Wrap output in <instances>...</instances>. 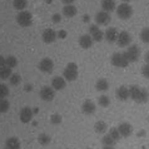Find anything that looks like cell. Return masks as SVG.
<instances>
[{"label": "cell", "mask_w": 149, "mask_h": 149, "mask_svg": "<svg viewBox=\"0 0 149 149\" xmlns=\"http://www.w3.org/2000/svg\"><path fill=\"white\" fill-rule=\"evenodd\" d=\"M129 98L132 100H134L135 103H139V104H144L149 100V93L147 89L140 88L139 85H130L129 88Z\"/></svg>", "instance_id": "1"}, {"label": "cell", "mask_w": 149, "mask_h": 149, "mask_svg": "<svg viewBox=\"0 0 149 149\" xmlns=\"http://www.w3.org/2000/svg\"><path fill=\"white\" fill-rule=\"evenodd\" d=\"M79 75V70H78V65L75 63H69L64 69L63 73V78L67 81H74L78 79Z\"/></svg>", "instance_id": "2"}, {"label": "cell", "mask_w": 149, "mask_h": 149, "mask_svg": "<svg viewBox=\"0 0 149 149\" xmlns=\"http://www.w3.org/2000/svg\"><path fill=\"white\" fill-rule=\"evenodd\" d=\"M115 11H117L118 18H120L122 20H128V19H130L132 15H133V8H132L128 3H123L119 6H117Z\"/></svg>", "instance_id": "3"}, {"label": "cell", "mask_w": 149, "mask_h": 149, "mask_svg": "<svg viewBox=\"0 0 149 149\" xmlns=\"http://www.w3.org/2000/svg\"><path fill=\"white\" fill-rule=\"evenodd\" d=\"M110 63L111 65L117 68H127L129 65V61H128L127 56L124 55V53H114L113 55L110 58Z\"/></svg>", "instance_id": "4"}, {"label": "cell", "mask_w": 149, "mask_h": 149, "mask_svg": "<svg viewBox=\"0 0 149 149\" xmlns=\"http://www.w3.org/2000/svg\"><path fill=\"white\" fill-rule=\"evenodd\" d=\"M16 23H18L20 26H23V28L30 26L33 24V15H31V13H29V11H26V10L19 11L18 15H16Z\"/></svg>", "instance_id": "5"}, {"label": "cell", "mask_w": 149, "mask_h": 149, "mask_svg": "<svg viewBox=\"0 0 149 149\" xmlns=\"http://www.w3.org/2000/svg\"><path fill=\"white\" fill-rule=\"evenodd\" d=\"M124 55L127 56V59L129 63H135L139 60L140 58V49L138 45H129L127 49V52L124 53Z\"/></svg>", "instance_id": "6"}, {"label": "cell", "mask_w": 149, "mask_h": 149, "mask_svg": "<svg viewBox=\"0 0 149 149\" xmlns=\"http://www.w3.org/2000/svg\"><path fill=\"white\" fill-rule=\"evenodd\" d=\"M95 24L99 26H105V25H108V24L110 23V20H111V16H110V13H107V11L104 10H100V11H98L97 15H95Z\"/></svg>", "instance_id": "7"}, {"label": "cell", "mask_w": 149, "mask_h": 149, "mask_svg": "<svg viewBox=\"0 0 149 149\" xmlns=\"http://www.w3.org/2000/svg\"><path fill=\"white\" fill-rule=\"evenodd\" d=\"M39 97L43 99L44 102H52L53 99L55 98V90L49 85H45L40 89L39 92Z\"/></svg>", "instance_id": "8"}, {"label": "cell", "mask_w": 149, "mask_h": 149, "mask_svg": "<svg viewBox=\"0 0 149 149\" xmlns=\"http://www.w3.org/2000/svg\"><path fill=\"white\" fill-rule=\"evenodd\" d=\"M117 45L119 48H125V47H129L130 43H132V35L129 34L128 31H120L118 35V39H117Z\"/></svg>", "instance_id": "9"}, {"label": "cell", "mask_w": 149, "mask_h": 149, "mask_svg": "<svg viewBox=\"0 0 149 149\" xmlns=\"http://www.w3.org/2000/svg\"><path fill=\"white\" fill-rule=\"evenodd\" d=\"M38 69L43 73H52L54 70V61L50 58H44L38 64Z\"/></svg>", "instance_id": "10"}, {"label": "cell", "mask_w": 149, "mask_h": 149, "mask_svg": "<svg viewBox=\"0 0 149 149\" xmlns=\"http://www.w3.org/2000/svg\"><path fill=\"white\" fill-rule=\"evenodd\" d=\"M117 129L119 132V134H120V136H123V138H128V136H130L133 134V125L128 122L120 123Z\"/></svg>", "instance_id": "11"}, {"label": "cell", "mask_w": 149, "mask_h": 149, "mask_svg": "<svg viewBox=\"0 0 149 149\" xmlns=\"http://www.w3.org/2000/svg\"><path fill=\"white\" fill-rule=\"evenodd\" d=\"M33 117H34V113H33V109L29 107H24L19 113V118L22 123H30Z\"/></svg>", "instance_id": "12"}, {"label": "cell", "mask_w": 149, "mask_h": 149, "mask_svg": "<svg viewBox=\"0 0 149 149\" xmlns=\"http://www.w3.org/2000/svg\"><path fill=\"white\" fill-rule=\"evenodd\" d=\"M41 39H43V41L47 43V44L54 43V41L58 39L56 38V31L53 30V29H50V28L45 29V30L43 31V34H41Z\"/></svg>", "instance_id": "13"}, {"label": "cell", "mask_w": 149, "mask_h": 149, "mask_svg": "<svg viewBox=\"0 0 149 149\" xmlns=\"http://www.w3.org/2000/svg\"><path fill=\"white\" fill-rule=\"evenodd\" d=\"M95 110H97V105H95V103L92 102V100H85L81 104V111H83V114H85V115H93L95 113Z\"/></svg>", "instance_id": "14"}, {"label": "cell", "mask_w": 149, "mask_h": 149, "mask_svg": "<svg viewBox=\"0 0 149 149\" xmlns=\"http://www.w3.org/2000/svg\"><path fill=\"white\" fill-rule=\"evenodd\" d=\"M115 97L120 102L128 100V99H129V89H128V86H125V85L119 86V88L115 90Z\"/></svg>", "instance_id": "15"}, {"label": "cell", "mask_w": 149, "mask_h": 149, "mask_svg": "<svg viewBox=\"0 0 149 149\" xmlns=\"http://www.w3.org/2000/svg\"><path fill=\"white\" fill-rule=\"evenodd\" d=\"M67 86V80L63 77H54L52 80V88L55 90H63Z\"/></svg>", "instance_id": "16"}, {"label": "cell", "mask_w": 149, "mask_h": 149, "mask_svg": "<svg viewBox=\"0 0 149 149\" xmlns=\"http://www.w3.org/2000/svg\"><path fill=\"white\" fill-rule=\"evenodd\" d=\"M78 43H79L81 49H89V48H92L94 41H93L92 36H90L89 34H83L79 38V40H78Z\"/></svg>", "instance_id": "17"}, {"label": "cell", "mask_w": 149, "mask_h": 149, "mask_svg": "<svg viewBox=\"0 0 149 149\" xmlns=\"http://www.w3.org/2000/svg\"><path fill=\"white\" fill-rule=\"evenodd\" d=\"M119 33L117 30V28H109L108 30L104 33V39L108 41V43H115L118 39Z\"/></svg>", "instance_id": "18"}, {"label": "cell", "mask_w": 149, "mask_h": 149, "mask_svg": "<svg viewBox=\"0 0 149 149\" xmlns=\"http://www.w3.org/2000/svg\"><path fill=\"white\" fill-rule=\"evenodd\" d=\"M102 9L107 11V13H111L117 9V4L115 0H103L102 1Z\"/></svg>", "instance_id": "19"}, {"label": "cell", "mask_w": 149, "mask_h": 149, "mask_svg": "<svg viewBox=\"0 0 149 149\" xmlns=\"http://www.w3.org/2000/svg\"><path fill=\"white\" fill-rule=\"evenodd\" d=\"M108 129H109L108 124L103 120H98L94 124V130H95V133H98V134H105L107 132H108Z\"/></svg>", "instance_id": "20"}, {"label": "cell", "mask_w": 149, "mask_h": 149, "mask_svg": "<svg viewBox=\"0 0 149 149\" xmlns=\"http://www.w3.org/2000/svg\"><path fill=\"white\" fill-rule=\"evenodd\" d=\"M95 89L98 92H107L109 89V81L104 79V78H100V79H98L97 83H95Z\"/></svg>", "instance_id": "21"}, {"label": "cell", "mask_w": 149, "mask_h": 149, "mask_svg": "<svg viewBox=\"0 0 149 149\" xmlns=\"http://www.w3.org/2000/svg\"><path fill=\"white\" fill-rule=\"evenodd\" d=\"M5 147L9 149H20V140L16 136H10L6 139Z\"/></svg>", "instance_id": "22"}, {"label": "cell", "mask_w": 149, "mask_h": 149, "mask_svg": "<svg viewBox=\"0 0 149 149\" xmlns=\"http://www.w3.org/2000/svg\"><path fill=\"white\" fill-rule=\"evenodd\" d=\"M78 13V10H77V8L73 5H65L63 8V15L64 16H67V18H73V16H75Z\"/></svg>", "instance_id": "23"}, {"label": "cell", "mask_w": 149, "mask_h": 149, "mask_svg": "<svg viewBox=\"0 0 149 149\" xmlns=\"http://www.w3.org/2000/svg\"><path fill=\"white\" fill-rule=\"evenodd\" d=\"M13 74V69L9 68V67H3V68H0V79H3V80H6V79H9L10 75Z\"/></svg>", "instance_id": "24"}, {"label": "cell", "mask_w": 149, "mask_h": 149, "mask_svg": "<svg viewBox=\"0 0 149 149\" xmlns=\"http://www.w3.org/2000/svg\"><path fill=\"white\" fill-rule=\"evenodd\" d=\"M38 142L40 146H48V144H50V142H52V136L47 133H41L38 136Z\"/></svg>", "instance_id": "25"}, {"label": "cell", "mask_w": 149, "mask_h": 149, "mask_svg": "<svg viewBox=\"0 0 149 149\" xmlns=\"http://www.w3.org/2000/svg\"><path fill=\"white\" fill-rule=\"evenodd\" d=\"M8 80H9L10 85H13V86H18V85L20 84V83H22V77H20V74H18V73H13Z\"/></svg>", "instance_id": "26"}, {"label": "cell", "mask_w": 149, "mask_h": 149, "mask_svg": "<svg viewBox=\"0 0 149 149\" xmlns=\"http://www.w3.org/2000/svg\"><path fill=\"white\" fill-rule=\"evenodd\" d=\"M26 5H28L26 0H13V6L19 11H23L26 8Z\"/></svg>", "instance_id": "27"}, {"label": "cell", "mask_w": 149, "mask_h": 149, "mask_svg": "<svg viewBox=\"0 0 149 149\" xmlns=\"http://www.w3.org/2000/svg\"><path fill=\"white\" fill-rule=\"evenodd\" d=\"M98 104L102 107V108H108L110 105V98L107 97V95H100L98 98Z\"/></svg>", "instance_id": "28"}, {"label": "cell", "mask_w": 149, "mask_h": 149, "mask_svg": "<svg viewBox=\"0 0 149 149\" xmlns=\"http://www.w3.org/2000/svg\"><path fill=\"white\" fill-rule=\"evenodd\" d=\"M102 144H103V146L114 147L115 144H117V142H115V140L111 138L109 134H105V135H103V138H102Z\"/></svg>", "instance_id": "29"}, {"label": "cell", "mask_w": 149, "mask_h": 149, "mask_svg": "<svg viewBox=\"0 0 149 149\" xmlns=\"http://www.w3.org/2000/svg\"><path fill=\"white\" fill-rule=\"evenodd\" d=\"M5 65L6 67H9V68H15L16 65H18V59L14 56V55H9V56H6L5 58Z\"/></svg>", "instance_id": "30"}, {"label": "cell", "mask_w": 149, "mask_h": 149, "mask_svg": "<svg viewBox=\"0 0 149 149\" xmlns=\"http://www.w3.org/2000/svg\"><path fill=\"white\" fill-rule=\"evenodd\" d=\"M10 108V103L9 100L5 98V99H0V113H6Z\"/></svg>", "instance_id": "31"}, {"label": "cell", "mask_w": 149, "mask_h": 149, "mask_svg": "<svg viewBox=\"0 0 149 149\" xmlns=\"http://www.w3.org/2000/svg\"><path fill=\"white\" fill-rule=\"evenodd\" d=\"M10 93V89L6 84H0V99H5Z\"/></svg>", "instance_id": "32"}, {"label": "cell", "mask_w": 149, "mask_h": 149, "mask_svg": "<svg viewBox=\"0 0 149 149\" xmlns=\"http://www.w3.org/2000/svg\"><path fill=\"white\" fill-rule=\"evenodd\" d=\"M139 36H140V40H142L143 43H149V28L147 26V28L142 29Z\"/></svg>", "instance_id": "33"}, {"label": "cell", "mask_w": 149, "mask_h": 149, "mask_svg": "<svg viewBox=\"0 0 149 149\" xmlns=\"http://www.w3.org/2000/svg\"><path fill=\"white\" fill-rule=\"evenodd\" d=\"M108 130H109V133H108V134L115 140V142L118 143L119 140H120V134H119L118 129H117V128H110V129H108Z\"/></svg>", "instance_id": "34"}, {"label": "cell", "mask_w": 149, "mask_h": 149, "mask_svg": "<svg viewBox=\"0 0 149 149\" xmlns=\"http://www.w3.org/2000/svg\"><path fill=\"white\" fill-rule=\"evenodd\" d=\"M61 122H63V118H61L60 114L58 113H54L50 117V123L54 124V125H59V124H61Z\"/></svg>", "instance_id": "35"}, {"label": "cell", "mask_w": 149, "mask_h": 149, "mask_svg": "<svg viewBox=\"0 0 149 149\" xmlns=\"http://www.w3.org/2000/svg\"><path fill=\"white\" fill-rule=\"evenodd\" d=\"M90 36H92L93 41H102L103 39H104V33H103L102 30H98L97 33H94V34L90 35Z\"/></svg>", "instance_id": "36"}, {"label": "cell", "mask_w": 149, "mask_h": 149, "mask_svg": "<svg viewBox=\"0 0 149 149\" xmlns=\"http://www.w3.org/2000/svg\"><path fill=\"white\" fill-rule=\"evenodd\" d=\"M52 22L54 23V24L60 23V22H61V14H60V13H55V14H53V15H52Z\"/></svg>", "instance_id": "37"}, {"label": "cell", "mask_w": 149, "mask_h": 149, "mask_svg": "<svg viewBox=\"0 0 149 149\" xmlns=\"http://www.w3.org/2000/svg\"><path fill=\"white\" fill-rule=\"evenodd\" d=\"M142 74H143V77H146L147 79H149V64L143 65V68H142Z\"/></svg>", "instance_id": "38"}, {"label": "cell", "mask_w": 149, "mask_h": 149, "mask_svg": "<svg viewBox=\"0 0 149 149\" xmlns=\"http://www.w3.org/2000/svg\"><path fill=\"white\" fill-rule=\"evenodd\" d=\"M98 30H100V28H99L97 24H92V25L89 26V35H93L94 33H97Z\"/></svg>", "instance_id": "39"}, {"label": "cell", "mask_w": 149, "mask_h": 149, "mask_svg": "<svg viewBox=\"0 0 149 149\" xmlns=\"http://www.w3.org/2000/svg\"><path fill=\"white\" fill-rule=\"evenodd\" d=\"M67 35H68V33L65 30H63V29L56 33V38H59V39H65L67 38Z\"/></svg>", "instance_id": "40"}, {"label": "cell", "mask_w": 149, "mask_h": 149, "mask_svg": "<svg viewBox=\"0 0 149 149\" xmlns=\"http://www.w3.org/2000/svg\"><path fill=\"white\" fill-rule=\"evenodd\" d=\"M3 67H5V58L0 55V68H3Z\"/></svg>", "instance_id": "41"}, {"label": "cell", "mask_w": 149, "mask_h": 149, "mask_svg": "<svg viewBox=\"0 0 149 149\" xmlns=\"http://www.w3.org/2000/svg\"><path fill=\"white\" fill-rule=\"evenodd\" d=\"M24 89H25V92H31V90H33V85L31 84H25Z\"/></svg>", "instance_id": "42"}, {"label": "cell", "mask_w": 149, "mask_h": 149, "mask_svg": "<svg viewBox=\"0 0 149 149\" xmlns=\"http://www.w3.org/2000/svg\"><path fill=\"white\" fill-rule=\"evenodd\" d=\"M61 1H63L65 5H72V4L75 1V0H61Z\"/></svg>", "instance_id": "43"}, {"label": "cell", "mask_w": 149, "mask_h": 149, "mask_svg": "<svg viewBox=\"0 0 149 149\" xmlns=\"http://www.w3.org/2000/svg\"><path fill=\"white\" fill-rule=\"evenodd\" d=\"M144 60H146V64H149V52L146 53V55H144Z\"/></svg>", "instance_id": "44"}, {"label": "cell", "mask_w": 149, "mask_h": 149, "mask_svg": "<svg viewBox=\"0 0 149 149\" xmlns=\"http://www.w3.org/2000/svg\"><path fill=\"white\" fill-rule=\"evenodd\" d=\"M83 20H84L85 23H88L89 22V15H84V16H83Z\"/></svg>", "instance_id": "45"}, {"label": "cell", "mask_w": 149, "mask_h": 149, "mask_svg": "<svg viewBox=\"0 0 149 149\" xmlns=\"http://www.w3.org/2000/svg\"><path fill=\"white\" fill-rule=\"evenodd\" d=\"M144 135H146V132L144 130H142V132H139L138 133V136H144Z\"/></svg>", "instance_id": "46"}, {"label": "cell", "mask_w": 149, "mask_h": 149, "mask_svg": "<svg viewBox=\"0 0 149 149\" xmlns=\"http://www.w3.org/2000/svg\"><path fill=\"white\" fill-rule=\"evenodd\" d=\"M102 149H114V147H109V146H103Z\"/></svg>", "instance_id": "47"}, {"label": "cell", "mask_w": 149, "mask_h": 149, "mask_svg": "<svg viewBox=\"0 0 149 149\" xmlns=\"http://www.w3.org/2000/svg\"><path fill=\"white\" fill-rule=\"evenodd\" d=\"M123 3H129V1H132V0H122Z\"/></svg>", "instance_id": "48"}, {"label": "cell", "mask_w": 149, "mask_h": 149, "mask_svg": "<svg viewBox=\"0 0 149 149\" xmlns=\"http://www.w3.org/2000/svg\"><path fill=\"white\" fill-rule=\"evenodd\" d=\"M84 149H92V148H84Z\"/></svg>", "instance_id": "49"}, {"label": "cell", "mask_w": 149, "mask_h": 149, "mask_svg": "<svg viewBox=\"0 0 149 149\" xmlns=\"http://www.w3.org/2000/svg\"><path fill=\"white\" fill-rule=\"evenodd\" d=\"M5 149H9V148H6V147H5Z\"/></svg>", "instance_id": "50"}, {"label": "cell", "mask_w": 149, "mask_h": 149, "mask_svg": "<svg viewBox=\"0 0 149 149\" xmlns=\"http://www.w3.org/2000/svg\"><path fill=\"white\" fill-rule=\"evenodd\" d=\"M148 120H149V119H148Z\"/></svg>", "instance_id": "51"}]
</instances>
